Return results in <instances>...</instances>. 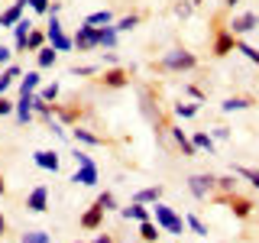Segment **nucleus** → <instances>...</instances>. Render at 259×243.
Instances as JSON below:
<instances>
[{
	"label": "nucleus",
	"instance_id": "nucleus-18",
	"mask_svg": "<svg viewBox=\"0 0 259 243\" xmlns=\"http://www.w3.org/2000/svg\"><path fill=\"white\" fill-rule=\"evenodd\" d=\"M133 201H140V205H156L162 201V185H152V188H140L133 194Z\"/></svg>",
	"mask_w": 259,
	"mask_h": 243
},
{
	"label": "nucleus",
	"instance_id": "nucleus-48",
	"mask_svg": "<svg viewBox=\"0 0 259 243\" xmlns=\"http://www.w3.org/2000/svg\"><path fill=\"white\" fill-rule=\"evenodd\" d=\"M4 191H7V185H4V175H0V198H4Z\"/></svg>",
	"mask_w": 259,
	"mask_h": 243
},
{
	"label": "nucleus",
	"instance_id": "nucleus-21",
	"mask_svg": "<svg viewBox=\"0 0 259 243\" xmlns=\"http://www.w3.org/2000/svg\"><path fill=\"white\" fill-rule=\"evenodd\" d=\"M172 140L178 143V149H182L185 156H198V149H194V143H191L188 136L182 133V127H172Z\"/></svg>",
	"mask_w": 259,
	"mask_h": 243
},
{
	"label": "nucleus",
	"instance_id": "nucleus-47",
	"mask_svg": "<svg viewBox=\"0 0 259 243\" xmlns=\"http://www.w3.org/2000/svg\"><path fill=\"white\" fill-rule=\"evenodd\" d=\"M7 233V221H4V214H0V237Z\"/></svg>",
	"mask_w": 259,
	"mask_h": 243
},
{
	"label": "nucleus",
	"instance_id": "nucleus-41",
	"mask_svg": "<svg viewBox=\"0 0 259 243\" xmlns=\"http://www.w3.org/2000/svg\"><path fill=\"white\" fill-rule=\"evenodd\" d=\"M10 55H13V49L0 46V65H10Z\"/></svg>",
	"mask_w": 259,
	"mask_h": 243
},
{
	"label": "nucleus",
	"instance_id": "nucleus-22",
	"mask_svg": "<svg viewBox=\"0 0 259 243\" xmlns=\"http://www.w3.org/2000/svg\"><path fill=\"white\" fill-rule=\"evenodd\" d=\"M140 237H143L146 243H156V240L162 237V233H159V224H152V217H149V221H143V224H140Z\"/></svg>",
	"mask_w": 259,
	"mask_h": 243
},
{
	"label": "nucleus",
	"instance_id": "nucleus-19",
	"mask_svg": "<svg viewBox=\"0 0 259 243\" xmlns=\"http://www.w3.org/2000/svg\"><path fill=\"white\" fill-rule=\"evenodd\" d=\"M71 136H75L78 143H84V146H101L104 143V136H97V133H91V130H84V127H71Z\"/></svg>",
	"mask_w": 259,
	"mask_h": 243
},
{
	"label": "nucleus",
	"instance_id": "nucleus-24",
	"mask_svg": "<svg viewBox=\"0 0 259 243\" xmlns=\"http://www.w3.org/2000/svg\"><path fill=\"white\" fill-rule=\"evenodd\" d=\"M110 20H113L110 10H97V13H91V16H84L88 26H110Z\"/></svg>",
	"mask_w": 259,
	"mask_h": 243
},
{
	"label": "nucleus",
	"instance_id": "nucleus-36",
	"mask_svg": "<svg viewBox=\"0 0 259 243\" xmlns=\"http://www.w3.org/2000/svg\"><path fill=\"white\" fill-rule=\"evenodd\" d=\"M39 97H46V101H55V97H59V85H49V88H42V91H39Z\"/></svg>",
	"mask_w": 259,
	"mask_h": 243
},
{
	"label": "nucleus",
	"instance_id": "nucleus-26",
	"mask_svg": "<svg viewBox=\"0 0 259 243\" xmlns=\"http://www.w3.org/2000/svg\"><path fill=\"white\" fill-rule=\"evenodd\" d=\"M217 191H221V194H233V191H237V175H221V178H217Z\"/></svg>",
	"mask_w": 259,
	"mask_h": 243
},
{
	"label": "nucleus",
	"instance_id": "nucleus-20",
	"mask_svg": "<svg viewBox=\"0 0 259 243\" xmlns=\"http://www.w3.org/2000/svg\"><path fill=\"white\" fill-rule=\"evenodd\" d=\"M246 107H253V97H227L221 104L224 113H237V110H246Z\"/></svg>",
	"mask_w": 259,
	"mask_h": 243
},
{
	"label": "nucleus",
	"instance_id": "nucleus-31",
	"mask_svg": "<svg viewBox=\"0 0 259 243\" xmlns=\"http://www.w3.org/2000/svg\"><path fill=\"white\" fill-rule=\"evenodd\" d=\"M42 43H46V36L32 29L29 36H26V52H39V49H42Z\"/></svg>",
	"mask_w": 259,
	"mask_h": 243
},
{
	"label": "nucleus",
	"instance_id": "nucleus-15",
	"mask_svg": "<svg viewBox=\"0 0 259 243\" xmlns=\"http://www.w3.org/2000/svg\"><path fill=\"white\" fill-rule=\"evenodd\" d=\"M104 88H126V81H130V75H126V68H110V71H104Z\"/></svg>",
	"mask_w": 259,
	"mask_h": 243
},
{
	"label": "nucleus",
	"instance_id": "nucleus-30",
	"mask_svg": "<svg viewBox=\"0 0 259 243\" xmlns=\"http://www.w3.org/2000/svg\"><path fill=\"white\" fill-rule=\"evenodd\" d=\"M39 88V71H29L26 78H23V85H20V94H32Z\"/></svg>",
	"mask_w": 259,
	"mask_h": 243
},
{
	"label": "nucleus",
	"instance_id": "nucleus-28",
	"mask_svg": "<svg viewBox=\"0 0 259 243\" xmlns=\"http://www.w3.org/2000/svg\"><path fill=\"white\" fill-rule=\"evenodd\" d=\"M94 205L101 208L104 214H107V211H113V208H117V198H113V191H101V194H97V201H94Z\"/></svg>",
	"mask_w": 259,
	"mask_h": 243
},
{
	"label": "nucleus",
	"instance_id": "nucleus-8",
	"mask_svg": "<svg viewBox=\"0 0 259 243\" xmlns=\"http://www.w3.org/2000/svg\"><path fill=\"white\" fill-rule=\"evenodd\" d=\"M26 4H29V0H16L10 10H4V13H0V26H4V29H13L16 23L23 20V10H26Z\"/></svg>",
	"mask_w": 259,
	"mask_h": 243
},
{
	"label": "nucleus",
	"instance_id": "nucleus-43",
	"mask_svg": "<svg viewBox=\"0 0 259 243\" xmlns=\"http://www.w3.org/2000/svg\"><path fill=\"white\" fill-rule=\"evenodd\" d=\"M188 94L194 97V101H204V91H201V88H194V85H188Z\"/></svg>",
	"mask_w": 259,
	"mask_h": 243
},
{
	"label": "nucleus",
	"instance_id": "nucleus-5",
	"mask_svg": "<svg viewBox=\"0 0 259 243\" xmlns=\"http://www.w3.org/2000/svg\"><path fill=\"white\" fill-rule=\"evenodd\" d=\"M94 29H97V26H88V23H84V26H78L75 39H71L78 52H91V49H97V36H94Z\"/></svg>",
	"mask_w": 259,
	"mask_h": 243
},
{
	"label": "nucleus",
	"instance_id": "nucleus-12",
	"mask_svg": "<svg viewBox=\"0 0 259 243\" xmlns=\"http://www.w3.org/2000/svg\"><path fill=\"white\" fill-rule=\"evenodd\" d=\"M13 113H16V120L20 124H29L32 120V94H20V101H16V107H13Z\"/></svg>",
	"mask_w": 259,
	"mask_h": 243
},
{
	"label": "nucleus",
	"instance_id": "nucleus-45",
	"mask_svg": "<svg viewBox=\"0 0 259 243\" xmlns=\"http://www.w3.org/2000/svg\"><path fill=\"white\" fill-rule=\"evenodd\" d=\"M10 85H13L10 78H4V75H0V97H4V91H7V88H10Z\"/></svg>",
	"mask_w": 259,
	"mask_h": 243
},
{
	"label": "nucleus",
	"instance_id": "nucleus-2",
	"mask_svg": "<svg viewBox=\"0 0 259 243\" xmlns=\"http://www.w3.org/2000/svg\"><path fill=\"white\" fill-rule=\"evenodd\" d=\"M152 217H156V224H159L165 233H185V227H188L168 205H162V201H156V205H152Z\"/></svg>",
	"mask_w": 259,
	"mask_h": 243
},
{
	"label": "nucleus",
	"instance_id": "nucleus-9",
	"mask_svg": "<svg viewBox=\"0 0 259 243\" xmlns=\"http://www.w3.org/2000/svg\"><path fill=\"white\" fill-rule=\"evenodd\" d=\"M26 208H29V211H36V214H42V211L49 208V188H46V185H36V188L29 191Z\"/></svg>",
	"mask_w": 259,
	"mask_h": 243
},
{
	"label": "nucleus",
	"instance_id": "nucleus-14",
	"mask_svg": "<svg viewBox=\"0 0 259 243\" xmlns=\"http://www.w3.org/2000/svg\"><path fill=\"white\" fill-rule=\"evenodd\" d=\"M94 36H97V46H101V49H113L120 32H117V26H97Z\"/></svg>",
	"mask_w": 259,
	"mask_h": 243
},
{
	"label": "nucleus",
	"instance_id": "nucleus-37",
	"mask_svg": "<svg viewBox=\"0 0 259 243\" xmlns=\"http://www.w3.org/2000/svg\"><path fill=\"white\" fill-rule=\"evenodd\" d=\"M29 7L36 13H49V7H52V4H49V0H29Z\"/></svg>",
	"mask_w": 259,
	"mask_h": 243
},
{
	"label": "nucleus",
	"instance_id": "nucleus-27",
	"mask_svg": "<svg viewBox=\"0 0 259 243\" xmlns=\"http://www.w3.org/2000/svg\"><path fill=\"white\" fill-rule=\"evenodd\" d=\"M191 143H194V149H207V152H214V136H210V133H194V136H191Z\"/></svg>",
	"mask_w": 259,
	"mask_h": 243
},
{
	"label": "nucleus",
	"instance_id": "nucleus-33",
	"mask_svg": "<svg viewBox=\"0 0 259 243\" xmlns=\"http://www.w3.org/2000/svg\"><path fill=\"white\" fill-rule=\"evenodd\" d=\"M237 52H243V55H246V59L253 62V65H259V49L246 46V43H243V39H237Z\"/></svg>",
	"mask_w": 259,
	"mask_h": 243
},
{
	"label": "nucleus",
	"instance_id": "nucleus-34",
	"mask_svg": "<svg viewBox=\"0 0 259 243\" xmlns=\"http://www.w3.org/2000/svg\"><path fill=\"white\" fill-rule=\"evenodd\" d=\"M20 243H49V233L46 230H29V233H23Z\"/></svg>",
	"mask_w": 259,
	"mask_h": 243
},
{
	"label": "nucleus",
	"instance_id": "nucleus-32",
	"mask_svg": "<svg viewBox=\"0 0 259 243\" xmlns=\"http://www.w3.org/2000/svg\"><path fill=\"white\" fill-rule=\"evenodd\" d=\"M198 113V104H175V117L178 120H191Z\"/></svg>",
	"mask_w": 259,
	"mask_h": 243
},
{
	"label": "nucleus",
	"instance_id": "nucleus-16",
	"mask_svg": "<svg viewBox=\"0 0 259 243\" xmlns=\"http://www.w3.org/2000/svg\"><path fill=\"white\" fill-rule=\"evenodd\" d=\"M104 224V211L101 208H88L84 211V214H81V227H84V230H97V227H101Z\"/></svg>",
	"mask_w": 259,
	"mask_h": 243
},
{
	"label": "nucleus",
	"instance_id": "nucleus-35",
	"mask_svg": "<svg viewBox=\"0 0 259 243\" xmlns=\"http://www.w3.org/2000/svg\"><path fill=\"white\" fill-rule=\"evenodd\" d=\"M185 224H188V227H191V230H194V233H198V237H207V227H204V224H201V221H198V217H194V214H188V217H185Z\"/></svg>",
	"mask_w": 259,
	"mask_h": 243
},
{
	"label": "nucleus",
	"instance_id": "nucleus-23",
	"mask_svg": "<svg viewBox=\"0 0 259 243\" xmlns=\"http://www.w3.org/2000/svg\"><path fill=\"white\" fill-rule=\"evenodd\" d=\"M233 175H240V178H246L253 188H259V169H249V166H233Z\"/></svg>",
	"mask_w": 259,
	"mask_h": 243
},
{
	"label": "nucleus",
	"instance_id": "nucleus-1",
	"mask_svg": "<svg viewBox=\"0 0 259 243\" xmlns=\"http://www.w3.org/2000/svg\"><path fill=\"white\" fill-rule=\"evenodd\" d=\"M159 68L182 75V71H194V68H198V59H194V52H188V49H168V52L159 59Z\"/></svg>",
	"mask_w": 259,
	"mask_h": 243
},
{
	"label": "nucleus",
	"instance_id": "nucleus-4",
	"mask_svg": "<svg viewBox=\"0 0 259 243\" xmlns=\"http://www.w3.org/2000/svg\"><path fill=\"white\" fill-rule=\"evenodd\" d=\"M227 29H230L237 39H240V36H246V32L259 29V13H253V10H249V13H240V16H233V20H230V26H227Z\"/></svg>",
	"mask_w": 259,
	"mask_h": 243
},
{
	"label": "nucleus",
	"instance_id": "nucleus-11",
	"mask_svg": "<svg viewBox=\"0 0 259 243\" xmlns=\"http://www.w3.org/2000/svg\"><path fill=\"white\" fill-rule=\"evenodd\" d=\"M221 201H224V205H230V208H233V214H237V217H249V211H253V201L240 198L237 191H233V194H224Z\"/></svg>",
	"mask_w": 259,
	"mask_h": 243
},
{
	"label": "nucleus",
	"instance_id": "nucleus-38",
	"mask_svg": "<svg viewBox=\"0 0 259 243\" xmlns=\"http://www.w3.org/2000/svg\"><path fill=\"white\" fill-rule=\"evenodd\" d=\"M20 75H23V71H20V65H7V68H4V78H10V81H16Z\"/></svg>",
	"mask_w": 259,
	"mask_h": 243
},
{
	"label": "nucleus",
	"instance_id": "nucleus-7",
	"mask_svg": "<svg viewBox=\"0 0 259 243\" xmlns=\"http://www.w3.org/2000/svg\"><path fill=\"white\" fill-rule=\"evenodd\" d=\"M32 162H36L39 169H46V172H59V152H52V149H36L32 152Z\"/></svg>",
	"mask_w": 259,
	"mask_h": 243
},
{
	"label": "nucleus",
	"instance_id": "nucleus-40",
	"mask_svg": "<svg viewBox=\"0 0 259 243\" xmlns=\"http://www.w3.org/2000/svg\"><path fill=\"white\" fill-rule=\"evenodd\" d=\"M94 65H81V68H78V65H75V68H71V75H94Z\"/></svg>",
	"mask_w": 259,
	"mask_h": 243
},
{
	"label": "nucleus",
	"instance_id": "nucleus-29",
	"mask_svg": "<svg viewBox=\"0 0 259 243\" xmlns=\"http://www.w3.org/2000/svg\"><path fill=\"white\" fill-rule=\"evenodd\" d=\"M136 26H140V13H130V16H123V20H117V32H130Z\"/></svg>",
	"mask_w": 259,
	"mask_h": 243
},
{
	"label": "nucleus",
	"instance_id": "nucleus-3",
	"mask_svg": "<svg viewBox=\"0 0 259 243\" xmlns=\"http://www.w3.org/2000/svg\"><path fill=\"white\" fill-rule=\"evenodd\" d=\"M188 191L194 194V198H207V194H214L217 191V175H204V172H201V175H191L188 178Z\"/></svg>",
	"mask_w": 259,
	"mask_h": 243
},
{
	"label": "nucleus",
	"instance_id": "nucleus-49",
	"mask_svg": "<svg viewBox=\"0 0 259 243\" xmlns=\"http://www.w3.org/2000/svg\"><path fill=\"white\" fill-rule=\"evenodd\" d=\"M224 4H227V7H237V4H240V0H224Z\"/></svg>",
	"mask_w": 259,
	"mask_h": 243
},
{
	"label": "nucleus",
	"instance_id": "nucleus-46",
	"mask_svg": "<svg viewBox=\"0 0 259 243\" xmlns=\"http://www.w3.org/2000/svg\"><path fill=\"white\" fill-rule=\"evenodd\" d=\"M94 243H113V237H110V233H101V237H97Z\"/></svg>",
	"mask_w": 259,
	"mask_h": 243
},
{
	"label": "nucleus",
	"instance_id": "nucleus-6",
	"mask_svg": "<svg viewBox=\"0 0 259 243\" xmlns=\"http://www.w3.org/2000/svg\"><path fill=\"white\" fill-rule=\"evenodd\" d=\"M233 49H237V36H233L230 29H221L214 36V55H217V59H224V55H230Z\"/></svg>",
	"mask_w": 259,
	"mask_h": 243
},
{
	"label": "nucleus",
	"instance_id": "nucleus-25",
	"mask_svg": "<svg viewBox=\"0 0 259 243\" xmlns=\"http://www.w3.org/2000/svg\"><path fill=\"white\" fill-rule=\"evenodd\" d=\"M36 62H39V68H52V65L59 62V52H55L52 46H49V49H39V59Z\"/></svg>",
	"mask_w": 259,
	"mask_h": 243
},
{
	"label": "nucleus",
	"instance_id": "nucleus-13",
	"mask_svg": "<svg viewBox=\"0 0 259 243\" xmlns=\"http://www.w3.org/2000/svg\"><path fill=\"white\" fill-rule=\"evenodd\" d=\"M120 214H123L126 217V221H149V208H146V205H140V201H133V205H126V208H120Z\"/></svg>",
	"mask_w": 259,
	"mask_h": 243
},
{
	"label": "nucleus",
	"instance_id": "nucleus-39",
	"mask_svg": "<svg viewBox=\"0 0 259 243\" xmlns=\"http://www.w3.org/2000/svg\"><path fill=\"white\" fill-rule=\"evenodd\" d=\"M16 104L13 101H7V97H0V117H7V113H13Z\"/></svg>",
	"mask_w": 259,
	"mask_h": 243
},
{
	"label": "nucleus",
	"instance_id": "nucleus-17",
	"mask_svg": "<svg viewBox=\"0 0 259 243\" xmlns=\"http://www.w3.org/2000/svg\"><path fill=\"white\" fill-rule=\"evenodd\" d=\"M29 32H32V23L29 20H20L13 26V49H16V52H20V49H26V36H29Z\"/></svg>",
	"mask_w": 259,
	"mask_h": 243
},
{
	"label": "nucleus",
	"instance_id": "nucleus-42",
	"mask_svg": "<svg viewBox=\"0 0 259 243\" xmlns=\"http://www.w3.org/2000/svg\"><path fill=\"white\" fill-rule=\"evenodd\" d=\"M214 140H230V130H227V127H217L214 130Z\"/></svg>",
	"mask_w": 259,
	"mask_h": 243
},
{
	"label": "nucleus",
	"instance_id": "nucleus-10",
	"mask_svg": "<svg viewBox=\"0 0 259 243\" xmlns=\"http://www.w3.org/2000/svg\"><path fill=\"white\" fill-rule=\"evenodd\" d=\"M71 182H75V185H88V188H91V185H97V166H94V162L78 166V172L71 175Z\"/></svg>",
	"mask_w": 259,
	"mask_h": 243
},
{
	"label": "nucleus",
	"instance_id": "nucleus-44",
	"mask_svg": "<svg viewBox=\"0 0 259 243\" xmlns=\"http://www.w3.org/2000/svg\"><path fill=\"white\" fill-rule=\"evenodd\" d=\"M75 162H78V166H84V162H94V159L88 156V152H81V149H78V152H75Z\"/></svg>",
	"mask_w": 259,
	"mask_h": 243
}]
</instances>
